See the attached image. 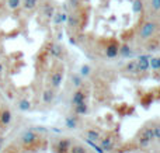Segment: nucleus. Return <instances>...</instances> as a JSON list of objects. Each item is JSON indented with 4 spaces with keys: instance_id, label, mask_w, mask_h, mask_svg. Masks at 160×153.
I'll return each mask as SVG.
<instances>
[{
    "instance_id": "nucleus-1",
    "label": "nucleus",
    "mask_w": 160,
    "mask_h": 153,
    "mask_svg": "<svg viewBox=\"0 0 160 153\" xmlns=\"http://www.w3.org/2000/svg\"><path fill=\"white\" fill-rule=\"evenodd\" d=\"M153 139H155V132H153V129L146 128L143 132H142L141 138H139V145H141L142 148H145V146L149 145Z\"/></svg>"
},
{
    "instance_id": "nucleus-2",
    "label": "nucleus",
    "mask_w": 160,
    "mask_h": 153,
    "mask_svg": "<svg viewBox=\"0 0 160 153\" xmlns=\"http://www.w3.org/2000/svg\"><path fill=\"white\" fill-rule=\"evenodd\" d=\"M156 31V25L153 22H146L142 25L141 28V38L142 39H148L149 37H152V34Z\"/></svg>"
},
{
    "instance_id": "nucleus-3",
    "label": "nucleus",
    "mask_w": 160,
    "mask_h": 153,
    "mask_svg": "<svg viewBox=\"0 0 160 153\" xmlns=\"http://www.w3.org/2000/svg\"><path fill=\"white\" fill-rule=\"evenodd\" d=\"M37 139H38V136H37L32 131L24 132V134H22V136H21V142H22V145H25V146L34 145V143L37 142Z\"/></svg>"
},
{
    "instance_id": "nucleus-4",
    "label": "nucleus",
    "mask_w": 160,
    "mask_h": 153,
    "mask_svg": "<svg viewBox=\"0 0 160 153\" xmlns=\"http://www.w3.org/2000/svg\"><path fill=\"white\" fill-rule=\"evenodd\" d=\"M149 59H150L149 55L141 56L138 59V72H146L149 69Z\"/></svg>"
},
{
    "instance_id": "nucleus-5",
    "label": "nucleus",
    "mask_w": 160,
    "mask_h": 153,
    "mask_svg": "<svg viewBox=\"0 0 160 153\" xmlns=\"http://www.w3.org/2000/svg\"><path fill=\"white\" fill-rule=\"evenodd\" d=\"M11 121V112L8 111V110H2V112H0V124H3V125H8Z\"/></svg>"
},
{
    "instance_id": "nucleus-6",
    "label": "nucleus",
    "mask_w": 160,
    "mask_h": 153,
    "mask_svg": "<svg viewBox=\"0 0 160 153\" xmlns=\"http://www.w3.org/2000/svg\"><path fill=\"white\" fill-rule=\"evenodd\" d=\"M118 45L115 44V42H111L110 45L107 47V51H105V53H107L108 58H114V56L118 55Z\"/></svg>"
},
{
    "instance_id": "nucleus-7",
    "label": "nucleus",
    "mask_w": 160,
    "mask_h": 153,
    "mask_svg": "<svg viewBox=\"0 0 160 153\" xmlns=\"http://www.w3.org/2000/svg\"><path fill=\"white\" fill-rule=\"evenodd\" d=\"M37 4H38V0H24V2H21V7L27 11L34 10L37 7Z\"/></svg>"
},
{
    "instance_id": "nucleus-8",
    "label": "nucleus",
    "mask_w": 160,
    "mask_h": 153,
    "mask_svg": "<svg viewBox=\"0 0 160 153\" xmlns=\"http://www.w3.org/2000/svg\"><path fill=\"white\" fill-rule=\"evenodd\" d=\"M51 83L55 87H58L59 84L62 83V73L61 72H55L52 76H51Z\"/></svg>"
},
{
    "instance_id": "nucleus-9",
    "label": "nucleus",
    "mask_w": 160,
    "mask_h": 153,
    "mask_svg": "<svg viewBox=\"0 0 160 153\" xmlns=\"http://www.w3.org/2000/svg\"><path fill=\"white\" fill-rule=\"evenodd\" d=\"M101 149H102V151H111V149H112V139L107 138V139L102 141V143H101Z\"/></svg>"
},
{
    "instance_id": "nucleus-10",
    "label": "nucleus",
    "mask_w": 160,
    "mask_h": 153,
    "mask_svg": "<svg viewBox=\"0 0 160 153\" xmlns=\"http://www.w3.org/2000/svg\"><path fill=\"white\" fill-rule=\"evenodd\" d=\"M82 101H84V93L83 91L75 93V96H73V104H79Z\"/></svg>"
},
{
    "instance_id": "nucleus-11",
    "label": "nucleus",
    "mask_w": 160,
    "mask_h": 153,
    "mask_svg": "<svg viewBox=\"0 0 160 153\" xmlns=\"http://www.w3.org/2000/svg\"><path fill=\"white\" fill-rule=\"evenodd\" d=\"M86 111H87V106L84 104V101L76 104V112H78V114H84Z\"/></svg>"
},
{
    "instance_id": "nucleus-12",
    "label": "nucleus",
    "mask_w": 160,
    "mask_h": 153,
    "mask_svg": "<svg viewBox=\"0 0 160 153\" xmlns=\"http://www.w3.org/2000/svg\"><path fill=\"white\" fill-rule=\"evenodd\" d=\"M87 138L88 141H98L100 139V134L96 131H88L87 132Z\"/></svg>"
},
{
    "instance_id": "nucleus-13",
    "label": "nucleus",
    "mask_w": 160,
    "mask_h": 153,
    "mask_svg": "<svg viewBox=\"0 0 160 153\" xmlns=\"http://www.w3.org/2000/svg\"><path fill=\"white\" fill-rule=\"evenodd\" d=\"M30 107H31V104H30V101H27V100H21L20 101V104H18V108L22 110V111L30 110Z\"/></svg>"
},
{
    "instance_id": "nucleus-14",
    "label": "nucleus",
    "mask_w": 160,
    "mask_h": 153,
    "mask_svg": "<svg viewBox=\"0 0 160 153\" xmlns=\"http://www.w3.org/2000/svg\"><path fill=\"white\" fill-rule=\"evenodd\" d=\"M127 69L129 72H138V61H132L131 63H128Z\"/></svg>"
},
{
    "instance_id": "nucleus-15",
    "label": "nucleus",
    "mask_w": 160,
    "mask_h": 153,
    "mask_svg": "<svg viewBox=\"0 0 160 153\" xmlns=\"http://www.w3.org/2000/svg\"><path fill=\"white\" fill-rule=\"evenodd\" d=\"M44 13H45V16L47 17H53V7L52 6H49V4L44 6Z\"/></svg>"
},
{
    "instance_id": "nucleus-16",
    "label": "nucleus",
    "mask_w": 160,
    "mask_h": 153,
    "mask_svg": "<svg viewBox=\"0 0 160 153\" xmlns=\"http://www.w3.org/2000/svg\"><path fill=\"white\" fill-rule=\"evenodd\" d=\"M51 52H52V55H55V56H61L62 55V51H61V48L58 47V45H51Z\"/></svg>"
},
{
    "instance_id": "nucleus-17",
    "label": "nucleus",
    "mask_w": 160,
    "mask_h": 153,
    "mask_svg": "<svg viewBox=\"0 0 160 153\" xmlns=\"http://www.w3.org/2000/svg\"><path fill=\"white\" fill-rule=\"evenodd\" d=\"M52 98H53V96H52V93H51V91H45L44 93V101H45V103H51V101H52Z\"/></svg>"
},
{
    "instance_id": "nucleus-18",
    "label": "nucleus",
    "mask_w": 160,
    "mask_h": 153,
    "mask_svg": "<svg viewBox=\"0 0 160 153\" xmlns=\"http://www.w3.org/2000/svg\"><path fill=\"white\" fill-rule=\"evenodd\" d=\"M66 125H68V128H75V126H76V121L73 120L72 117H69L66 120Z\"/></svg>"
},
{
    "instance_id": "nucleus-19",
    "label": "nucleus",
    "mask_w": 160,
    "mask_h": 153,
    "mask_svg": "<svg viewBox=\"0 0 160 153\" xmlns=\"http://www.w3.org/2000/svg\"><path fill=\"white\" fill-rule=\"evenodd\" d=\"M87 143H88V145H90V146H93V149H96V152H97V153H104V151H102L101 148H98V146H97V145H94V143H93V141H88V139H87Z\"/></svg>"
},
{
    "instance_id": "nucleus-20",
    "label": "nucleus",
    "mask_w": 160,
    "mask_h": 153,
    "mask_svg": "<svg viewBox=\"0 0 160 153\" xmlns=\"http://www.w3.org/2000/svg\"><path fill=\"white\" fill-rule=\"evenodd\" d=\"M119 52H121L124 56H128V55H131V48H128V47H122L121 49H119Z\"/></svg>"
},
{
    "instance_id": "nucleus-21",
    "label": "nucleus",
    "mask_w": 160,
    "mask_h": 153,
    "mask_svg": "<svg viewBox=\"0 0 160 153\" xmlns=\"http://www.w3.org/2000/svg\"><path fill=\"white\" fill-rule=\"evenodd\" d=\"M68 17H66V14H56V18H55V21L56 22H62V21H65V20H66Z\"/></svg>"
},
{
    "instance_id": "nucleus-22",
    "label": "nucleus",
    "mask_w": 160,
    "mask_h": 153,
    "mask_svg": "<svg viewBox=\"0 0 160 153\" xmlns=\"http://www.w3.org/2000/svg\"><path fill=\"white\" fill-rule=\"evenodd\" d=\"M150 4H152V8L160 10V0H150Z\"/></svg>"
},
{
    "instance_id": "nucleus-23",
    "label": "nucleus",
    "mask_w": 160,
    "mask_h": 153,
    "mask_svg": "<svg viewBox=\"0 0 160 153\" xmlns=\"http://www.w3.org/2000/svg\"><path fill=\"white\" fill-rule=\"evenodd\" d=\"M72 153H86V151H84V148H82V146H73Z\"/></svg>"
},
{
    "instance_id": "nucleus-24",
    "label": "nucleus",
    "mask_w": 160,
    "mask_h": 153,
    "mask_svg": "<svg viewBox=\"0 0 160 153\" xmlns=\"http://www.w3.org/2000/svg\"><path fill=\"white\" fill-rule=\"evenodd\" d=\"M68 145H69V142H68V141H62V142L59 143V148H61V151H66Z\"/></svg>"
},
{
    "instance_id": "nucleus-25",
    "label": "nucleus",
    "mask_w": 160,
    "mask_h": 153,
    "mask_svg": "<svg viewBox=\"0 0 160 153\" xmlns=\"http://www.w3.org/2000/svg\"><path fill=\"white\" fill-rule=\"evenodd\" d=\"M153 132H155V138L156 139H160V125L153 128Z\"/></svg>"
},
{
    "instance_id": "nucleus-26",
    "label": "nucleus",
    "mask_w": 160,
    "mask_h": 153,
    "mask_svg": "<svg viewBox=\"0 0 160 153\" xmlns=\"http://www.w3.org/2000/svg\"><path fill=\"white\" fill-rule=\"evenodd\" d=\"M88 72H90V67L88 66H83L82 67V75H88Z\"/></svg>"
},
{
    "instance_id": "nucleus-27",
    "label": "nucleus",
    "mask_w": 160,
    "mask_h": 153,
    "mask_svg": "<svg viewBox=\"0 0 160 153\" xmlns=\"http://www.w3.org/2000/svg\"><path fill=\"white\" fill-rule=\"evenodd\" d=\"M73 81H75L76 86H80V84H82V83H80V79L78 77V76H75V77H73Z\"/></svg>"
},
{
    "instance_id": "nucleus-28",
    "label": "nucleus",
    "mask_w": 160,
    "mask_h": 153,
    "mask_svg": "<svg viewBox=\"0 0 160 153\" xmlns=\"http://www.w3.org/2000/svg\"><path fill=\"white\" fill-rule=\"evenodd\" d=\"M139 4H141L139 2H135V7H133V8H135V11H139V8L142 7V6H139Z\"/></svg>"
},
{
    "instance_id": "nucleus-29",
    "label": "nucleus",
    "mask_w": 160,
    "mask_h": 153,
    "mask_svg": "<svg viewBox=\"0 0 160 153\" xmlns=\"http://www.w3.org/2000/svg\"><path fill=\"white\" fill-rule=\"evenodd\" d=\"M69 22H70V25H73V24H76L78 21H76L75 18H72V17H70V18H69Z\"/></svg>"
},
{
    "instance_id": "nucleus-30",
    "label": "nucleus",
    "mask_w": 160,
    "mask_h": 153,
    "mask_svg": "<svg viewBox=\"0 0 160 153\" xmlns=\"http://www.w3.org/2000/svg\"><path fill=\"white\" fill-rule=\"evenodd\" d=\"M3 72V65H2V62H0V73Z\"/></svg>"
},
{
    "instance_id": "nucleus-31",
    "label": "nucleus",
    "mask_w": 160,
    "mask_h": 153,
    "mask_svg": "<svg viewBox=\"0 0 160 153\" xmlns=\"http://www.w3.org/2000/svg\"><path fill=\"white\" fill-rule=\"evenodd\" d=\"M159 69H160V58H159Z\"/></svg>"
},
{
    "instance_id": "nucleus-32",
    "label": "nucleus",
    "mask_w": 160,
    "mask_h": 153,
    "mask_svg": "<svg viewBox=\"0 0 160 153\" xmlns=\"http://www.w3.org/2000/svg\"><path fill=\"white\" fill-rule=\"evenodd\" d=\"M0 149H2V141H0Z\"/></svg>"
},
{
    "instance_id": "nucleus-33",
    "label": "nucleus",
    "mask_w": 160,
    "mask_h": 153,
    "mask_svg": "<svg viewBox=\"0 0 160 153\" xmlns=\"http://www.w3.org/2000/svg\"><path fill=\"white\" fill-rule=\"evenodd\" d=\"M0 55H2V47H0Z\"/></svg>"
}]
</instances>
